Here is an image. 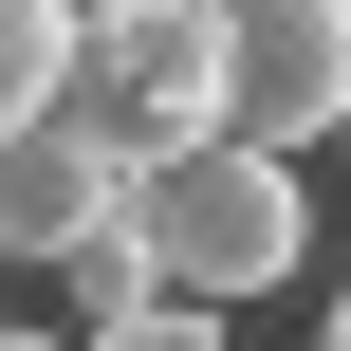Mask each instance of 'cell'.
Masks as SVG:
<instances>
[{"instance_id": "obj_1", "label": "cell", "mask_w": 351, "mask_h": 351, "mask_svg": "<svg viewBox=\"0 0 351 351\" xmlns=\"http://www.w3.org/2000/svg\"><path fill=\"white\" fill-rule=\"evenodd\" d=\"M130 259H148V296H185V315H259L296 259H315V204H296V167L278 148H167V167H130Z\"/></svg>"}, {"instance_id": "obj_2", "label": "cell", "mask_w": 351, "mask_h": 351, "mask_svg": "<svg viewBox=\"0 0 351 351\" xmlns=\"http://www.w3.org/2000/svg\"><path fill=\"white\" fill-rule=\"evenodd\" d=\"M56 111H74L93 148H130V167L222 148V0H74Z\"/></svg>"}, {"instance_id": "obj_3", "label": "cell", "mask_w": 351, "mask_h": 351, "mask_svg": "<svg viewBox=\"0 0 351 351\" xmlns=\"http://www.w3.org/2000/svg\"><path fill=\"white\" fill-rule=\"evenodd\" d=\"M222 130L278 167L351 130V0H222Z\"/></svg>"}, {"instance_id": "obj_4", "label": "cell", "mask_w": 351, "mask_h": 351, "mask_svg": "<svg viewBox=\"0 0 351 351\" xmlns=\"http://www.w3.org/2000/svg\"><path fill=\"white\" fill-rule=\"evenodd\" d=\"M93 241H130V148H93L74 111H37V130H0V259H93Z\"/></svg>"}, {"instance_id": "obj_5", "label": "cell", "mask_w": 351, "mask_h": 351, "mask_svg": "<svg viewBox=\"0 0 351 351\" xmlns=\"http://www.w3.org/2000/svg\"><path fill=\"white\" fill-rule=\"evenodd\" d=\"M74 74V0H0V130H37Z\"/></svg>"}, {"instance_id": "obj_6", "label": "cell", "mask_w": 351, "mask_h": 351, "mask_svg": "<svg viewBox=\"0 0 351 351\" xmlns=\"http://www.w3.org/2000/svg\"><path fill=\"white\" fill-rule=\"evenodd\" d=\"M74 351H222V315H185V296H148V315H111V333H74Z\"/></svg>"}, {"instance_id": "obj_7", "label": "cell", "mask_w": 351, "mask_h": 351, "mask_svg": "<svg viewBox=\"0 0 351 351\" xmlns=\"http://www.w3.org/2000/svg\"><path fill=\"white\" fill-rule=\"evenodd\" d=\"M0 351H74V333H0Z\"/></svg>"}, {"instance_id": "obj_8", "label": "cell", "mask_w": 351, "mask_h": 351, "mask_svg": "<svg viewBox=\"0 0 351 351\" xmlns=\"http://www.w3.org/2000/svg\"><path fill=\"white\" fill-rule=\"evenodd\" d=\"M315 351H351V296H333V333H315Z\"/></svg>"}, {"instance_id": "obj_9", "label": "cell", "mask_w": 351, "mask_h": 351, "mask_svg": "<svg viewBox=\"0 0 351 351\" xmlns=\"http://www.w3.org/2000/svg\"><path fill=\"white\" fill-rule=\"evenodd\" d=\"M333 148H351V130H333Z\"/></svg>"}]
</instances>
